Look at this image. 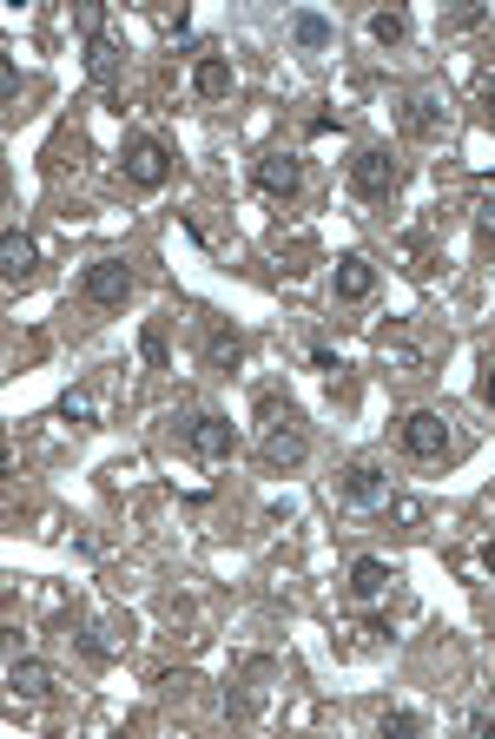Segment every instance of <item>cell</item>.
Here are the masks:
<instances>
[{
  "mask_svg": "<svg viewBox=\"0 0 495 739\" xmlns=\"http://www.w3.org/2000/svg\"><path fill=\"white\" fill-rule=\"evenodd\" d=\"M483 225L495 232V199H483Z\"/></svg>",
  "mask_w": 495,
  "mask_h": 739,
  "instance_id": "83f0119b",
  "label": "cell"
},
{
  "mask_svg": "<svg viewBox=\"0 0 495 739\" xmlns=\"http://www.w3.org/2000/svg\"><path fill=\"white\" fill-rule=\"evenodd\" d=\"M483 125L495 132V87H483Z\"/></svg>",
  "mask_w": 495,
  "mask_h": 739,
  "instance_id": "cb8c5ba5",
  "label": "cell"
},
{
  "mask_svg": "<svg viewBox=\"0 0 495 739\" xmlns=\"http://www.w3.org/2000/svg\"><path fill=\"white\" fill-rule=\"evenodd\" d=\"M60 416H67V423H100V409H93L87 389H67V396H60Z\"/></svg>",
  "mask_w": 495,
  "mask_h": 739,
  "instance_id": "ac0fdd59",
  "label": "cell"
},
{
  "mask_svg": "<svg viewBox=\"0 0 495 739\" xmlns=\"http://www.w3.org/2000/svg\"><path fill=\"white\" fill-rule=\"evenodd\" d=\"M483 403H489V409H495V364L483 370Z\"/></svg>",
  "mask_w": 495,
  "mask_h": 739,
  "instance_id": "484cf974",
  "label": "cell"
},
{
  "mask_svg": "<svg viewBox=\"0 0 495 739\" xmlns=\"http://www.w3.org/2000/svg\"><path fill=\"white\" fill-rule=\"evenodd\" d=\"M376 733H383V739H416V733H423V720H416V713H383V720H376Z\"/></svg>",
  "mask_w": 495,
  "mask_h": 739,
  "instance_id": "d6986e66",
  "label": "cell"
},
{
  "mask_svg": "<svg viewBox=\"0 0 495 739\" xmlns=\"http://www.w3.org/2000/svg\"><path fill=\"white\" fill-rule=\"evenodd\" d=\"M87 73L100 80V87H120V47L100 33V40H87Z\"/></svg>",
  "mask_w": 495,
  "mask_h": 739,
  "instance_id": "5bb4252c",
  "label": "cell"
},
{
  "mask_svg": "<svg viewBox=\"0 0 495 739\" xmlns=\"http://www.w3.org/2000/svg\"><path fill=\"white\" fill-rule=\"evenodd\" d=\"M125 185H139V192H159L165 179H172V152H165V139H132L120 159Z\"/></svg>",
  "mask_w": 495,
  "mask_h": 739,
  "instance_id": "6da1fadb",
  "label": "cell"
},
{
  "mask_svg": "<svg viewBox=\"0 0 495 739\" xmlns=\"http://www.w3.org/2000/svg\"><path fill=\"white\" fill-rule=\"evenodd\" d=\"M185 449H192V456H205V463H225V456L239 449V423H232V416L199 409V416L185 423Z\"/></svg>",
  "mask_w": 495,
  "mask_h": 739,
  "instance_id": "7a4b0ae2",
  "label": "cell"
},
{
  "mask_svg": "<svg viewBox=\"0 0 495 739\" xmlns=\"http://www.w3.org/2000/svg\"><path fill=\"white\" fill-rule=\"evenodd\" d=\"M291 40H297L304 53H324V47H331V20H324V13H291Z\"/></svg>",
  "mask_w": 495,
  "mask_h": 739,
  "instance_id": "9a60e30c",
  "label": "cell"
},
{
  "mask_svg": "<svg viewBox=\"0 0 495 739\" xmlns=\"http://www.w3.org/2000/svg\"><path fill=\"white\" fill-rule=\"evenodd\" d=\"M192 93H199V100H225V93H232V60L205 53V60L192 67Z\"/></svg>",
  "mask_w": 495,
  "mask_h": 739,
  "instance_id": "4fadbf2b",
  "label": "cell"
},
{
  "mask_svg": "<svg viewBox=\"0 0 495 739\" xmlns=\"http://www.w3.org/2000/svg\"><path fill=\"white\" fill-rule=\"evenodd\" d=\"M33 271H40V251H33V239L7 232V239H0V277H7V284H27Z\"/></svg>",
  "mask_w": 495,
  "mask_h": 739,
  "instance_id": "8fae6325",
  "label": "cell"
},
{
  "mask_svg": "<svg viewBox=\"0 0 495 739\" xmlns=\"http://www.w3.org/2000/svg\"><path fill=\"white\" fill-rule=\"evenodd\" d=\"M0 93H7V100H13V93H20V67H13V53H7V60H0Z\"/></svg>",
  "mask_w": 495,
  "mask_h": 739,
  "instance_id": "603a6c76",
  "label": "cell"
},
{
  "mask_svg": "<svg viewBox=\"0 0 495 739\" xmlns=\"http://www.w3.org/2000/svg\"><path fill=\"white\" fill-rule=\"evenodd\" d=\"M351 185H357V199H390V192L403 185V165H396L383 145H364V152L351 159Z\"/></svg>",
  "mask_w": 495,
  "mask_h": 739,
  "instance_id": "277c9868",
  "label": "cell"
},
{
  "mask_svg": "<svg viewBox=\"0 0 495 739\" xmlns=\"http://www.w3.org/2000/svg\"><path fill=\"white\" fill-rule=\"evenodd\" d=\"M331 291H337V304H364L376 291V264L364 251H344L337 257V271H331Z\"/></svg>",
  "mask_w": 495,
  "mask_h": 739,
  "instance_id": "9c48e42d",
  "label": "cell"
},
{
  "mask_svg": "<svg viewBox=\"0 0 495 739\" xmlns=\"http://www.w3.org/2000/svg\"><path fill=\"white\" fill-rule=\"evenodd\" d=\"M469 733H483V739H495V720H489V713H476V720H469Z\"/></svg>",
  "mask_w": 495,
  "mask_h": 739,
  "instance_id": "d4e9b609",
  "label": "cell"
},
{
  "mask_svg": "<svg viewBox=\"0 0 495 739\" xmlns=\"http://www.w3.org/2000/svg\"><path fill=\"white\" fill-rule=\"evenodd\" d=\"M483 568H489V581H495V541H483Z\"/></svg>",
  "mask_w": 495,
  "mask_h": 739,
  "instance_id": "4316f807",
  "label": "cell"
},
{
  "mask_svg": "<svg viewBox=\"0 0 495 739\" xmlns=\"http://www.w3.org/2000/svg\"><path fill=\"white\" fill-rule=\"evenodd\" d=\"M7 694H13V700H53V694H60V680H53V667H47V660L13 654V660H7Z\"/></svg>",
  "mask_w": 495,
  "mask_h": 739,
  "instance_id": "ba28073f",
  "label": "cell"
},
{
  "mask_svg": "<svg viewBox=\"0 0 495 739\" xmlns=\"http://www.w3.org/2000/svg\"><path fill=\"white\" fill-rule=\"evenodd\" d=\"M390 588H396L390 561H376V555H357V561H351V601H364V608H376V601H383Z\"/></svg>",
  "mask_w": 495,
  "mask_h": 739,
  "instance_id": "30bf717a",
  "label": "cell"
},
{
  "mask_svg": "<svg viewBox=\"0 0 495 739\" xmlns=\"http://www.w3.org/2000/svg\"><path fill=\"white\" fill-rule=\"evenodd\" d=\"M337 495H344V508H383V502H390V476H383L376 463H351V469L337 476Z\"/></svg>",
  "mask_w": 495,
  "mask_h": 739,
  "instance_id": "8992f818",
  "label": "cell"
},
{
  "mask_svg": "<svg viewBox=\"0 0 495 739\" xmlns=\"http://www.w3.org/2000/svg\"><path fill=\"white\" fill-rule=\"evenodd\" d=\"M410 33V13H396V7H383V13H371V40L376 47H396Z\"/></svg>",
  "mask_w": 495,
  "mask_h": 739,
  "instance_id": "2e32d148",
  "label": "cell"
},
{
  "mask_svg": "<svg viewBox=\"0 0 495 739\" xmlns=\"http://www.w3.org/2000/svg\"><path fill=\"white\" fill-rule=\"evenodd\" d=\"M251 179H257V192H271V199H297V192H304V165H297L291 152H264V159L251 165Z\"/></svg>",
  "mask_w": 495,
  "mask_h": 739,
  "instance_id": "52a82bcc",
  "label": "cell"
},
{
  "mask_svg": "<svg viewBox=\"0 0 495 739\" xmlns=\"http://www.w3.org/2000/svg\"><path fill=\"white\" fill-rule=\"evenodd\" d=\"M403 449H410L416 463H436V456L449 449V423H443L436 409H410V416H403Z\"/></svg>",
  "mask_w": 495,
  "mask_h": 739,
  "instance_id": "5b68a950",
  "label": "cell"
},
{
  "mask_svg": "<svg viewBox=\"0 0 495 739\" xmlns=\"http://www.w3.org/2000/svg\"><path fill=\"white\" fill-rule=\"evenodd\" d=\"M73 27H80L87 40H100V27H107V7H93V0H87V7H73Z\"/></svg>",
  "mask_w": 495,
  "mask_h": 739,
  "instance_id": "44dd1931",
  "label": "cell"
},
{
  "mask_svg": "<svg viewBox=\"0 0 495 739\" xmlns=\"http://www.w3.org/2000/svg\"><path fill=\"white\" fill-rule=\"evenodd\" d=\"M403 125H410L416 139H430V132H436V113H430V100H410V113H403Z\"/></svg>",
  "mask_w": 495,
  "mask_h": 739,
  "instance_id": "ffe728a7",
  "label": "cell"
},
{
  "mask_svg": "<svg viewBox=\"0 0 495 739\" xmlns=\"http://www.w3.org/2000/svg\"><path fill=\"white\" fill-rule=\"evenodd\" d=\"M271 469H297L304 463V429H291V423H277L271 436H264V449H257Z\"/></svg>",
  "mask_w": 495,
  "mask_h": 739,
  "instance_id": "7c38bea8",
  "label": "cell"
},
{
  "mask_svg": "<svg viewBox=\"0 0 495 739\" xmlns=\"http://www.w3.org/2000/svg\"><path fill=\"white\" fill-rule=\"evenodd\" d=\"M139 357H145V370H172V344H165V331H145V337H139Z\"/></svg>",
  "mask_w": 495,
  "mask_h": 739,
  "instance_id": "e0dca14e",
  "label": "cell"
},
{
  "mask_svg": "<svg viewBox=\"0 0 495 739\" xmlns=\"http://www.w3.org/2000/svg\"><path fill=\"white\" fill-rule=\"evenodd\" d=\"M239 331H212V364H239Z\"/></svg>",
  "mask_w": 495,
  "mask_h": 739,
  "instance_id": "7402d4cb",
  "label": "cell"
},
{
  "mask_svg": "<svg viewBox=\"0 0 495 739\" xmlns=\"http://www.w3.org/2000/svg\"><path fill=\"white\" fill-rule=\"evenodd\" d=\"M80 297H87L93 311H120L125 297H132V271H125L120 257H100V264H87V277H80Z\"/></svg>",
  "mask_w": 495,
  "mask_h": 739,
  "instance_id": "3957f363",
  "label": "cell"
}]
</instances>
